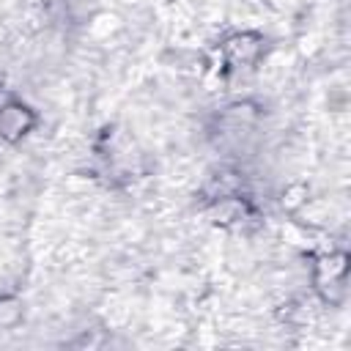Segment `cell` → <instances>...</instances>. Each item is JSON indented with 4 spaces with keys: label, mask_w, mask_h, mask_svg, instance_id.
<instances>
[{
    "label": "cell",
    "mask_w": 351,
    "mask_h": 351,
    "mask_svg": "<svg viewBox=\"0 0 351 351\" xmlns=\"http://www.w3.org/2000/svg\"><path fill=\"white\" fill-rule=\"evenodd\" d=\"M33 123V115L27 107L16 104V101H8L5 107H0V137L5 140H14L19 134H25Z\"/></svg>",
    "instance_id": "cell-1"
},
{
    "label": "cell",
    "mask_w": 351,
    "mask_h": 351,
    "mask_svg": "<svg viewBox=\"0 0 351 351\" xmlns=\"http://www.w3.org/2000/svg\"><path fill=\"white\" fill-rule=\"evenodd\" d=\"M250 41H252V36H236L228 44V55H230L233 63H250V60H255L258 44H250Z\"/></svg>",
    "instance_id": "cell-2"
},
{
    "label": "cell",
    "mask_w": 351,
    "mask_h": 351,
    "mask_svg": "<svg viewBox=\"0 0 351 351\" xmlns=\"http://www.w3.org/2000/svg\"><path fill=\"white\" fill-rule=\"evenodd\" d=\"M22 315V307L16 299H0V326H14Z\"/></svg>",
    "instance_id": "cell-3"
}]
</instances>
